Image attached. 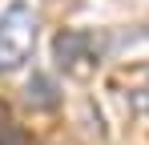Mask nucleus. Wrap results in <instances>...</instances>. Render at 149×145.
Returning a JSON list of instances; mask_svg holds the SVG:
<instances>
[{"label": "nucleus", "instance_id": "1", "mask_svg": "<svg viewBox=\"0 0 149 145\" xmlns=\"http://www.w3.org/2000/svg\"><path fill=\"white\" fill-rule=\"evenodd\" d=\"M36 32H40V16L32 0H8L0 8V72H16L28 65Z\"/></svg>", "mask_w": 149, "mask_h": 145}, {"label": "nucleus", "instance_id": "2", "mask_svg": "<svg viewBox=\"0 0 149 145\" xmlns=\"http://www.w3.org/2000/svg\"><path fill=\"white\" fill-rule=\"evenodd\" d=\"M133 105H137L141 113H149V69H141L137 81H133Z\"/></svg>", "mask_w": 149, "mask_h": 145}]
</instances>
